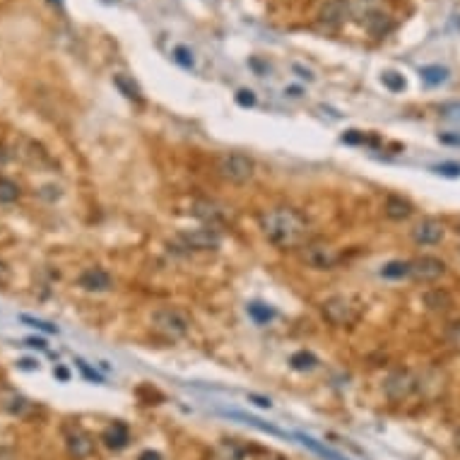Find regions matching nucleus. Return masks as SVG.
I'll use <instances>...</instances> for the list:
<instances>
[{
    "mask_svg": "<svg viewBox=\"0 0 460 460\" xmlns=\"http://www.w3.org/2000/svg\"><path fill=\"white\" fill-rule=\"evenodd\" d=\"M261 229L273 246L278 248H299L308 239V222L294 208H270L261 215Z\"/></svg>",
    "mask_w": 460,
    "mask_h": 460,
    "instance_id": "1",
    "label": "nucleus"
},
{
    "mask_svg": "<svg viewBox=\"0 0 460 460\" xmlns=\"http://www.w3.org/2000/svg\"><path fill=\"white\" fill-rule=\"evenodd\" d=\"M150 321H152L154 333H159L164 340H181V338H186L188 330H191V318H188L181 308H174V306L157 308Z\"/></svg>",
    "mask_w": 460,
    "mask_h": 460,
    "instance_id": "2",
    "label": "nucleus"
},
{
    "mask_svg": "<svg viewBox=\"0 0 460 460\" xmlns=\"http://www.w3.org/2000/svg\"><path fill=\"white\" fill-rule=\"evenodd\" d=\"M217 174L224 178L227 183H234V186H243L253 178L256 164L248 154L243 152H224L217 157V164H215Z\"/></svg>",
    "mask_w": 460,
    "mask_h": 460,
    "instance_id": "3",
    "label": "nucleus"
},
{
    "mask_svg": "<svg viewBox=\"0 0 460 460\" xmlns=\"http://www.w3.org/2000/svg\"><path fill=\"white\" fill-rule=\"evenodd\" d=\"M321 313L330 326H335V328H347L359 318V311H357L354 301H352L350 296H340V294L323 301Z\"/></svg>",
    "mask_w": 460,
    "mask_h": 460,
    "instance_id": "4",
    "label": "nucleus"
},
{
    "mask_svg": "<svg viewBox=\"0 0 460 460\" xmlns=\"http://www.w3.org/2000/svg\"><path fill=\"white\" fill-rule=\"evenodd\" d=\"M301 261L313 270H333L340 263V251L326 241H306L301 246Z\"/></svg>",
    "mask_w": 460,
    "mask_h": 460,
    "instance_id": "5",
    "label": "nucleus"
},
{
    "mask_svg": "<svg viewBox=\"0 0 460 460\" xmlns=\"http://www.w3.org/2000/svg\"><path fill=\"white\" fill-rule=\"evenodd\" d=\"M417 386H419V378H417L415 371L410 369H395L391 376L386 378V395L395 403H400V400H408L410 395L417 391Z\"/></svg>",
    "mask_w": 460,
    "mask_h": 460,
    "instance_id": "6",
    "label": "nucleus"
},
{
    "mask_svg": "<svg viewBox=\"0 0 460 460\" xmlns=\"http://www.w3.org/2000/svg\"><path fill=\"white\" fill-rule=\"evenodd\" d=\"M178 241L183 243V248H191V251H215V248H220L222 236L213 227H203V229L181 231Z\"/></svg>",
    "mask_w": 460,
    "mask_h": 460,
    "instance_id": "7",
    "label": "nucleus"
},
{
    "mask_svg": "<svg viewBox=\"0 0 460 460\" xmlns=\"http://www.w3.org/2000/svg\"><path fill=\"white\" fill-rule=\"evenodd\" d=\"M446 275V263L436 256H422L410 263V278L417 282H436Z\"/></svg>",
    "mask_w": 460,
    "mask_h": 460,
    "instance_id": "8",
    "label": "nucleus"
},
{
    "mask_svg": "<svg viewBox=\"0 0 460 460\" xmlns=\"http://www.w3.org/2000/svg\"><path fill=\"white\" fill-rule=\"evenodd\" d=\"M66 446L75 460H85L94 453V441L82 426H66Z\"/></svg>",
    "mask_w": 460,
    "mask_h": 460,
    "instance_id": "9",
    "label": "nucleus"
},
{
    "mask_svg": "<svg viewBox=\"0 0 460 460\" xmlns=\"http://www.w3.org/2000/svg\"><path fill=\"white\" fill-rule=\"evenodd\" d=\"M412 239L419 246H434L443 239V224L434 217H426L422 222H417L412 229Z\"/></svg>",
    "mask_w": 460,
    "mask_h": 460,
    "instance_id": "10",
    "label": "nucleus"
},
{
    "mask_svg": "<svg viewBox=\"0 0 460 460\" xmlns=\"http://www.w3.org/2000/svg\"><path fill=\"white\" fill-rule=\"evenodd\" d=\"M78 285L87 292H109L113 289V278L101 268H89L78 278Z\"/></svg>",
    "mask_w": 460,
    "mask_h": 460,
    "instance_id": "11",
    "label": "nucleus"
},
{
    "mask_svg": "<svg viewBox=\"0 0 460 460\" xmlns=\"http://www.w3.org/2000/svg\"><path fill=\"white\" fill-rule=\"evenodd\" d=\"M350 15V0H326V5L321 8V22L326 27L340 24Z\"/></svg>",
    "mask_w": 460,
    "mask_h": 460,
    "instance_id": "12",
    "label": "nucleus"
},
{
    "mask_svg": "<svg viewBox=\"0 0 460 460\" xmlns=\"http://www.w3.org/2000/svg\"><path fill=\"white\" fill-rule=\"evenodd\" d=\"M193 215H196L198 220L208 222L210 227L220 224V222H224V210L220 208L217 203H213V200H196L193 203Z\"/></svg>",
    "mask_w": 460,
    "mask_h": 460,
    "instance_id": "13",
    "label": "nucleus"
},
{
    "mask_svg": "<svg viewBox=\"0 0 460 460\" xmlns=\"http://www.w3.org/2000/svg\"><path fill=\"white\" fill-rule=\"evenodd\" d=\"M383 213H386L388 220H395V222H403L408 220L410 215L415 213L412 203L403 196H388L386 198V205H383Z\"/></svg>",
    "mask_w": 460,
    "mask_h": 460,
    "instance_id": "14",
    "label": "nucleus"
},
{
    "mask_svg": "<svg viewBox=\"0 0 460 460\" xmlns=\"http://www.w3.org/2000/svg\"><path fill=\"white\" fill-rule=\"evenodd\" d=\"M361 24L366 27L371 36H386L393 29V20L386 13H378V10H369L361 20Z\"/></svg>",
    "mask_w": 460,
    "mask_h": 460,
    "instance_id": "15",
    "label": "nucleus"
},
{
    "mask_svg": "<svg viewBox=\"0 0 460 460\" xmlns=\"http://www.w3.org/2000/svg\"><path fill=\"white\" fill-rule=\"evenodd\" d=\"M101 441L109 448H113V451H121V448H126L128 441H131V431H128V426L123 424V422H113L109 429L104 431Z\"/></svg>",
    "mask_w": 460,
    "mask_h": 460,
    "instance_id": "16",
    "label": "nucleus"
},
{
    "mask_svg": "<svg viewBox=\"0 0 460 460\" xmlns=\"http://www.w3.org/2000/svg\"><path fill=\"white\" fill-rule=\"evenodd\" d=\"M424 306L434 313H446L453 308V296L446 289H441V287L438 289H429L424 294Z\"/></svg>",
    "mask_w": 460,
    "mask_h": 460,
    "instance_id": "17",
    "label": "nucleus"
},
{
    "mask_svg": "<svg viewBox=\"0 0 460 460\" xmlns=\"http://www.w3.org/2000/svg\"><path fill=\"white\" fill-rule=\"evenodd\" d=\"M208 460H243V446L231 441V438H224V441L213 448Z\"/></svg>",
    "mask_w": 460,
    "mask_h": 460,
    "instance_id": "18",
    "label": "nucleus"
},
{
    "mask_svg": "<svg viewBox=\"0 0 460 460\" xmlns=\"http://www.w3.org/2000/svg\"><path fill=\"white\" fill-rule=\"evenodd\" d=\"M113 85H116L118 92H121V94L126 96V99H131V101H143V92H140V87L135 85L133 78H128V75L118 73V75H113Z\"/></svg>",
    "mask_w": 460,
    "mask_h": 460,
    "instance_id": "19",
    "label": "nucleus"
},
{
    "mask_svg": "<svg viewBox=\"0 0 460 460\" xmlns=\"http://www.w3.org/2000/svg\"><path fill=\"white\" fill-rule=\"evenodd\" d=\"M289 366L292 369H296V371H311V369H316L318 366V359L311 354V352L299 350V352H294V354L289 357Z\"/></svg>",
    "mask_w": 460,
    "mask_h": 460,
    "instance_id": "20",
    "label": "nucleus"
},
{
    "mask_svg": "<svg viewBox=\"0 0 460 460\" xmlns=\"http://www.w3.org/2000/svg\"><path fill=\"white\" fill-rule=\"evenodd\" d=\"M419 78L424 80L426 85L436 87V85H443L448 80V68H441V66H424L419 70Z\"/></svg>",
    "mask_w": 460,
    "mask_h": 460,
    "instance_id": "21",
    "label": "nucleus"
},
{
    "mask_svg": "<svg viewBox=\"0 0 460 460\" xmlns=\"http://www.w3.org/2000/svg\"><path fill=\"white\" fill-rule=\"evenodd\" d=\"M381 275H383V278H388V280H400V278H408V275H410V263H403V261H391V263H386V265H383Z\"/></svg>",
    "mask_w": 460,
    "mask_h": 460,
    "instance_id": "22",
    "label": "nucleus"
},
{
    "mask_svg": "<svg viewBox=\"0 0 460 460\" xmlns=\"http://www.w3.org/2000/svg\"><path fill=\"white\" fill-rule=\"evenodd\" d=\"M20 198V186L10 178H0V205H10Z\"/></svg>",
    "mask_w": 460,
    "mask_h": 460,
    "instance_id": "23",
    "label": "nucleus"
},
{
    "mask_svg": "<svg viewBox=\"0 0 460 460\" xmlns=\"http://www.w3.org/2000/svg\"><path fill=\"white\" fill-rule=\"evenodd\" d=\"M248 313H251V318H253V321H256V323H268L270 318L275 316L273 308H268L265 304H258V301H256V304L248 306Z\"/></svg>",
    "mask_w": 460,
    "mask_h": 460,
    "instance_id": "24",
    "label": "nucleus"
},
{
    "mask_svg": "<svg viewBox=\"0 0 460 460\" xmlns=\"http://www.w3.org/2000/svg\"><path fill=\"white\" fill-rule=\"evenodd\" d=\"M383 85H386L391 92H403L405 89V78L398 73H383Z\"/></svg>",
    "mask_w": 460,
    "mask_h": 460,
    "instance_id": "25",
    "label": "nucleus"
},
{
    "mask_svg": "<svg viewBox=\"0 0 460 460\" xmlns=\"http://www.w3.org/2000/svg\"><path fill=\"white\" fill-rule=\"evenodd\" d=\"M22 323H27V326L36 328V330H44V333H51L56 335L58 328L53 326V323H46V321H39V318H31V316H22Z\"/></svg>",
    "mask_w": 460,
    "mask_h": 460,
    "instance_id": "26",
    "label": "nucleus"
},
{
    "mask_svg": "<svg viewBox=\"0 0 460 460\" xmlns=\"http://www.w3.org/2000/svg\"><path fill=\"white\" fill-rule=\"evenodd\" d=\"M174 58H176V63H181L183 68H193V53L188 51L186 46H176L174 48Z\"/></svg>",
    "mask_w": 460,
    "mask_h": 460,
    "instance_id": "27",
    "label": "nucleus"
},
{
    "mask_svg": "<svg viewBox=\"0 0 460 460\" xmlns=\"http://www.w3.org/2000/svg\"><path fill=\"white\" fill-rule=\"evenodd\" d=\"M434 171H436V174H441V176L456 178V176H460V164H456V161H446V164L434 166Z\"/></svg>",
    "mask_w": 460,
    "mask_h": 460,
    "instance_id": "28",
    "label": "nucleus"
},
{
    "mask_svg": "<svg viewBox=\"0 0 460 460\" xmlns=\"http://www.w3.org/2000/svg\"><path fill=\"white\" fill-rule=\"evenodd\" d=\"M441 113L451 121H460V101H451V104H443Z\"/></svg>",
    "mask_w": 460,
    "mask_h": 460,
    "instance_id": "29",
    "label": "nucleus"
},
{
    "mask_svg": "<svg viewBox=\"0 0 460 460\" xmlns=\"http://www.w3.org/2000/svg\"><path fill=\"white\" fill-rule=\"evenodd\" d=\"M236 104L239 106H253L256 104V94L251 89H239L236 92Z\"/></svg>",
    "mask_w": 460,
    "mask_h": 460,
    "instance_id": "30",
    "label": "nucleus"
},
{
    "mask_svg": "<svg viewBox=\"0 0 460 460\" xmlns=\"http://www.w3.org/2000/svg\"><path fill=\"white\" fill-rule=\"evenodd\" d=\"M10 280H13V273H10V268L0 261V285H10Z\"/></svg>",
    "mask_w": 460,
    "mask_h": 460,
    "instance_id": "31",
    "label": "nucleus"
},
{
    "mask_svg": "<svg viewBox=\"0 0 460 460\" xmlns=\"http://www.w3.org/2000/svg\"><path fill=\"white\" fill-rule=\"evenodd\" d=\"M438 140L448 145H460V135H438Z\"/></svg>",
    "mask_w": 460,
    "mask_h": 460,
    "instance_id": "32",
    "label": "nucleus"
},
{
    "mask_svg": "<svg viewBox=\"0 0 460 460\" xmlns=\"http://www.w3.org/2000/svg\"><path fill=\"white\" fill-rule=\"evenodd\" d=\"M78 364H80V369L85 371V376H87V378H92V381H101V378L96 376L94 371H92V369H87V364H85V361H78Z\"/></svg>",
    "mask_w": 460,
    "mask_h": 460,
    "instance_id": "33",
    "label": "nucleus"
},
{
    "mask_svg": "<svg viewBox=\"0 0 460 460\" xmlns=\"http://www.w3.org/2000/svg\"><path fill=\"white\" fill-rule=\"evenodd\" d=\"M138 460H161V456L157 451H143Z\"/></svg>",
    "mask_w": 460,
    "mask_h": 460,
    "instance_id": "34",
    "label": "nucleus"
},
{
    "mask_svg": "<svg viewBox=\"0 0 460 460\" xmlns=\"http://www.w3.org/2000/svg\"><path fill=\"white\" fill-rule=\"evenodd\" d=\"M56 376L61 378V381H68V378H70V373H68L66 369H63V366H56Z\"/></svg>",
    "mask_w": 460,
    "mask_h": 460,
    "instance_id": "35",
    "label": "nucleus"
},
{
    "mask_svg": "<svg viewBox=\"0 0 460 460\" xmlns=\"http://www.w3.org/2000/svg\"><path fill=\"white\" fill-rule=\"evenodd\" d=\"M27 345H29V347H39V350H44V347H46L44 340H27Z\"/></svg>",
    "mask_w": 460,
    "mask_h": 460,
    "instance_id": "36",
    "label": "nucleus"
},
{
    "mask_svg": "<svg viewBox=\"0 0 460 460\" xmlns=\"http://www.w3.org/2000/svg\"><path fill=\"white\" fill-rule=\"evenodd\" d=\"M253 400H256L258 405H261V408H270V400H265V398H258V395H251Z\"/></svg>",
    "mask_w": 460,
    "mask_h": 460,
    "instance_id": "37",
    "label": "nucleus"
},
{
    "mask_svg": "<svg viewBox=\"0 0 460 460\" xmlns=\"http://www.w3.org/2000/svg\"><path fill=\"white\" fill-rule=\"evenodd\" d=\"M263 460H285L282 456H275V453H268V456H265Z\"/></svg>",
    "mask_w": 460,
    "mask_h": 460,
    "instance_id": "38",
    "label": "nucleus"
},
{
    "mask_svg": "<svg viewBox=\"0 0 460 460\" xmlns=\"http://www.w3.org/2000/svg\"><path fill=\"white\" fill-rule=\"evenodd\" d=\"M22 366H24V369H34L36 364H34V361H29V359H24V361H22Z\"/></svg>",
    "mask_w": 460,
    "mask_h": 460,
    "instance_id": "39",
    "label": "nucleus"
},
{
    "mask_svg": "<svg viewBox=\"0 0 460 460\" xmlns=\"http://www.w3.org/2000/svg\"><path fill=\"white\" fill-rule=\"evenodd\" d=\"M453 441H456V446L460 448V429L456 431V434H453Z\"/></svg>",
    "mask_w": 460,
    "mask_h": 460,
    "instance_id": "40",
    "label": "nucleus"
},
{
    "mask_svg": "<svg viewBox=\"0 0 460 460\" xmlns=\"http://www.w3.org/2000/svg\"><path fill=\"white\" fill-rule=\"evenodd\" d=\"M51 3H61V0H51Z\"/></svg>",
    "mask_w": 460,
    "mask_h": 460,
    "instance_id": "41",
    "label": "nucleus"
}]
</instances>
